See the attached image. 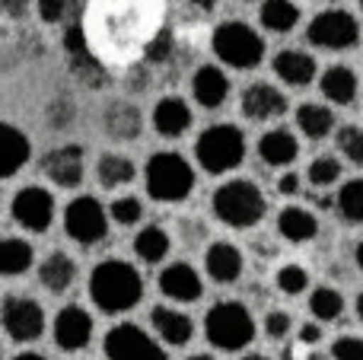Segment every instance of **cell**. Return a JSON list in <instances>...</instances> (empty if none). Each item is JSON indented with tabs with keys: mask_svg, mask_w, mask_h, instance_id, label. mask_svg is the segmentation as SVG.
Segmentation results:
<instances>
[{
	"mask_svg": "<svg viewBox=\"0 0 363 360\" xmlns=\"http://www.w3.org/2000/svg\"><path fill=\"white\" fill-rule=\"evenodd\" d=\"M338 153H345L347 163L363 166V128L357 125L338 128Z\"/></svg>",
	"mask_w": 363,
	"mask_h": 360,
	"instance_id": "cell-35",
	"label": "cell"
},
{
	"mask_svg": "<svg viewBox=\"0 0 363 360\" xmlns=\"http://www.w3.org/2000/svg\"><path fill=\"white\" fill-rule=\"evenodd\" d=\"M32 268V246L26 240H16V236H6L0 242V271L6 278H16V274H26Z\"/></svg>",
	"mask_w": 363,
	"mask_h": 360,
	"instance_id": "cell-31",
	"label": "cell"
},
{
	"mask_svg": "<svg viewBox=\"0 0 363 360\" xmlns=\"http://www.w3.org/2000/svg\"><path fill=\"white\" fill-rule=\"evenodd\" d=\"M191 96L201 108H220L226 102V96H230V77L220 67L204 64L191 77Z\"/></svg>",
	"mask_w": 363,
	"mask_h": 360,
	"instance_id": "cell-16",
	"label": "cell"
},
{
	"mask_svg": "<svg viewBox=\"0 0 363 360\" xmlns=\"http://www.w3.org/2000/svg\"><path fill=\"white\" fill-rule=\"evenodd\" d=\"M309 45L325 51H347L360 42V26L347 10H322L306 26Z\"/></svg>",
	"mask_w": 363,
	"mask_h": 360,
	"instance_id": "cell-7",
	"label": "cell"
},
{
	"mask_svg": "<svg viewBox=\"0 0 363 360\" xmlns=\"http://www.w3.org/2000/svg\"><path fill=\"white\" fill-rule=\"evenodd\" d=\"M306 179H309V185H315V189H332V185L341 179V163L335 157L313 159L306 169Z\"/></svg>",
	"mask_w": 363,
	"mask_h": 360,
	"instance_id": "cell-34",
	"label": "cell"
},
{
	"mask_svg": "<svg viewBox=\"0 0 363 360\" xmlns=\"http://www.w3.org/2000/svg\"><path fill=\"white\" fill-rule=\"evenodd\" d=\"M102 348H106L108 360H169L166 351L144 329H138L131 322H121L115 329H108Z\"/></svg>",
	"mask_w": 363,
	"mask_h": 360,
	"instance_id": "cell-9",
	"label": "cell"
},
{
	"mask_svg": "<svg viewBox=\"0 0 363 360\" xmlns=\"http://www.w3.org/2000/svg\"><path fill=\"white\" fill-rule=\"evenodd\" d=\"M204 268L207 278L217 281V284H233L242 274V252L230 242H213L204 255Z\"/></svg>",
	"mask_w": 363,
	"mask_h": 360,
	"instance_id": "cell-19",
	"label": "cell"
},
{
	"mask_svg": "<svg viewBox=\"0 0 363 360\" xmlns=\"http://www.w3.org/2000/svg\"><path fill=\"white\" fill-rule=\"evenodd\" d=\"M357 265H360V271H363V242L357 246Z\"/></svg>",
	"mask_w": 363,
	"mask_h": 360,
	"instance_id": "cell-48",
	"label": "cell"
},
{
	"mask_svg": "<svg viewBox=\"0 0 363 360\" xmlns=\"http://www.w3.org/2000/svg\"><path fill=\"white\" fill-rule=\"evenodd\" d=\"M194 157H198L201 169L211 176H223V172L236 169L245 159V134L236 125H213L204 128L194 140Z\"/></svg>",
	"mask_w": 363,
	"mask_h": 360,
	"instance_id": "cell-4",
	"label": "cell"
},
{
	"mask_svg": "<svg viewBox=\"0 0 363 360\" xmlns=\"http://www.w3.org/2000/svg\"><path fill=\"white\" fill-rule=\"evenodd\" d=\"M4 153H0V176L4 179H13L19 169L26 166V159H29V137H26L23 131H16L13 125H4Z\"/></svg>",
	"mask_w": 363,
	"mask_h": 360,
	"instance_id": "cell-25",
	"label": "cell"
},
{
	"mask_svg": "<svg viewBox=\"0 0 363 360\" xmlns=\"http://www.w3.org/2000/svg\"><path fill=\"white\" fill-rule=\"evenodd\" d=\"M245 360H264V357H245Z\"/></svg>",
	"mask_w": 363,
	"mask_h": 360,
	"instance_id": "cell-51",
	"label": "cell"
},
{
	"mask_svg": "<svg viewBox=\"0 0 363 360\" xmlns=\"http://www.w3.org/2000/svg\"><path fill=\"white\" fill-rule=\"evenodd\" d=\"M309 310H313V316L322 319V322H335V319L345 313V297H341L338 291H332V287H319V291H313V297H309Z\"/></svg>",
	"mask_w": 363,
	"mask_h": 360,
	"instance_id": "cell-32",
	"label": "cell"
},
{
	"mask_svg": "<svg viewBox=\"0 0 363 360\" xmlns=\"http://www.w3.org/2000/svg\"><path fill=\"white\" fill-rule=\"evenodd\" d=\"M287 112V96L271 83H249L242 89V115L249 121H271Z\"/></svg>",
	"mask_w": 363,
	"mask_h": 360,
	"instance_id": "cell-14",
	"label": "cell"
},
{
	"mask_svg": "<svg viewBox=\"0 0 363 360\" xmlns=\"http://www.w3.org/2000/svg\"><path fill=\"white\" fill-rule=\"evenodd\" d=\"M296 128L306 134L309 140H322L332 134L335 128V115L328 106H319V102H303L296 108Z\"/></svg>",
	"mask_w": 363,
	"mask_h": 360,
	"instance_id": "cell-27",
	"label": "cell"
},
{
	"mask_svg": "<svg viewBox=\"0 0 363 360\" xmlns=\"http://www.w3.org/2000/svg\"><path fill=\"white\" fill-rule=\"evenodd\" d=\"M67 118H70V108H67V102H51V108H48V121L51 125H57V128H64L67 125Z\"/></svg>",
	"mask_w": 363,
	"mask_h": 360,
	"instance_id": "cell-42",
	"label": "cell"
},
{
	"mask_svg": "<svg viewBox=\"0 0 363 360\" xmlns=\"http://www.w3.org/2000/svg\"><path fill=\"white\" fill-rule=\"evenodd\" d=\"M274 281H277V291H281V293H290V297H296V293L306 291L309 271L303 265H284L281 271L274 274Z\"/></svg>",
	"mask_w": 363,
	"mask_h": 360,
	"instance_id": "cell-36",
	"label": "cell"
},
{
	"mask_svg": "<svg viewBox=\"0 0 363 360\" xmlns=\"http://www.w3.org/2000/svg\"><path fill=\"white\" fill-rule=\"evenodd\" d=\"M277 191H281V195H296V191H300V176H296V172H287V176H281V182H277Z\"/></svg>",
	"mask_w": 363,
	"mask_h": 360,
	"instance_id": "cell-43",
	"label": "cell"
},
{
	"mask_svg": "<svg viewBox=\"0 0 363 360\" xmlns=\"http://www.w3.org/2000/svg\"><path fill=\"white\" fill-rule=\"evenodd\" d=\"M160 291L176 303H194L204 293V281L188 261H172L163 274H160Z\"/></svg>",
	"mask_w": 363,
	"mask_h": 360,
	"instance_id": "cell-15",
	"label": "cell"
},
{
	"mask_svg": "<svg viewBox=\"0 0 363 360\" xmlns=\"http://www.w3.org/2000/svg\"><path fill=\"white\" fill-rule=\"evenodd\" d=\"M4 332L10 335V342H16V344L38 342L45 332L42 306L29 297H6L4 300Z\"/></svg>",
	"mask_w": 363,
	"mask_h": 360,
	"instance_id": "cell-11",
	"label": "cell"
},
{
	"mask_svg": "<svg viewBox=\"0 0 363 360\" xmlns=\"http://www.w3.org/2000/svg\"><path fill=\"white\" fill-rule=\"evenodd\" d=\"M264 210H268V204H264L262 189L249 179H230L213 191V214L220 223L233 230H249L262 223Z\"/></svg>",
	"mask_w": 363,
	"mask_h": 360,
	"instance_id": "cell-2",
	"label": "cell"
},
{
	"mask_svg": "<svg viewBox=\"0 0 363 360\" xmlns=\"http://www.w3.org/2000/svg\"><path fill=\"white\" fill-rule=\"evenodd\" d=\"M262 26L268 32H294V26L300 23V6L294 0H264L262 13H258Z\"/></svg>",
	"mask_w": 363,
	"mask_h": 360,
	"instance_id": "cell-28",
	"label": "cell"
},
{
	"mask_svg": "<svg viewBox=\"0 0 363 360\" xmlns=\"http://www.w3.org/2000/svg\"><path fill=\"white\" fill-rule=\"evenodd\" d=\"M38 281H42V287L48 293L70 291L77 281V261L64 252H51L48 259L42 261V268H38Z\"/></svg>",
	"mask_w": 363,
	"mask_h": 360,
	"instance_id": "cell-23",
	"label": "cell"
},
{
	"mask_svg": "<svg viewBox=\"0 0 363 360\" xmlns=\"http://www.w3.org/2000/svg\"><path fill=\"white\" fill-rule=\"evenodd\" d=\"M322 96H325L328 102H335V106H351L354 99H357V74H354L351 67H345V64H338V67H328L325 74H322Z\"/></svg>",
	"mask_w": 363,
	"mask_h": 360,
	"instance_id": "cell-24",
	"label": "cell"
},
{
	"mask_svg": "<svg viewBox=\"0 0 363 360\" xmlns=\"http://www.w3.org/2000/svg\"><path fill=\"white\" fill-rule=\"evenodd\" d=\"M360 6H363V0H360Z\"/></svg>",
	"mask_w": 363,
	"mask_h": 360,
	"instance_id": "cell-52",
	"label": "cell"
},
{
	"mask_svg": "<svg viewBox=\"0 0 363 360\" xmlns=\"http://www.w3.org/2000/svg\"><path fill=\"white\" fill-rule=\"evenodd\" d=\"M134 163L121 153H106V157L96 163V176H99L102 189H121V185H131L134 182Z\"/></svg>",
	"mask_w": 363,
	"mask_h": 360,
	"instance_id": "cell-29",
	"label": "cell"
},
{
	"mask_svg": "<svg viewBox=\"0 0 363 360\" xmlns=\"http://www.w3.org/2000/svg\"><path fill=\"white\" fill-rule=\"evenodd\" d=\"M357 316L363 319V293H360V297H357Z\"/></svg>",
	"mask_w": 363,
	"mask_h": 360,
	"instance_id": "cell-49",
	"label": "cell"
},
{
	"mask_svg": "<svg viewBox=\"0 0 363 360\" xmlns=\"http://www.w3.org/2000/svg\"><path fill=\"white\" fill-rule=\"evenodd\" d=\"M64 230L80 246H96L108 236V217L93 195H80L64 208Z\"/></svg>",
	"mask_w": 363,
	"mask_h": 360,
	"instance_id": "cell-8",
	"label": "cell"
},
{
	"mask_svg": "<svg viewBox=\"0 0 363 360\" xmlns=\"http://www.w3.org/2000/svg\"><path fill=\"white\" fill-rule=\"evenodd\" d=\"M83 150L77 144L57 147V150H48L42 159V172L45 179L57 185V189H77L83 182Z\"/></svg>",
	"mask_w": 363,
	"mask_h": 360,
	"instance_id": "cell-12",
	"label": "cell"
},
{
	"mask_svg": "<svg viewBox=\"0 0 363 360\" xmlns=\"http://www.w3.org/2000/svg\"><path fill=\"white\" fill-rule=\"evenodd\" d=\"M300 342H303V344L322 342V329H319V325H303V329H300Z\"/></svg>",
	"mask_w": 363,
	"mask_h": 360,
	"instance_id": "cell-44",
	"label": "cell"
},
{
	"mask_svg": "<svg viewBox=\"0 0 363 360\" xmlns=\"http://www.w3.org/2000/svg\"><path fill=\"white\" fill-rule=\"evenodd\" d=\"M67 13V0H38V16L42 23H61Z\"/></svg>",
	"mask_w": 363,
	"mask_h": 360,
	"instance_id": "cell-41",
	"label": "cell"
},
{
	"mask_svg": "<svg viewBox=\"0 0 363 360\" xmlns=\"http://www.w3.org/2000/svg\"><path fill=\"white\" fill-rule=\"evenodd\" d=\"M332 357L335 360H363V338L345 335L332 344Z\"/></svg>",
	"mask_w": 363,
	"mask_h": 360,
	"instance_id": "cell-39",
	"label": "cell"
},
{
	"mask_svg": "<svg viewBox=\"0 0 363 360\" xmlns=\"http://www.w3.org/2000/svg\"><path fill=\"white\" fill-rule=\"evenodd\" d=\"M277 230L287 242H309L319 233V220L306 208H284L277 217Z\"/></svg>",
	"mask_w": 363,
	"mask_h": 360,
	"instance_id": "cell-26",
	"label": "cell"
},
{
	"mask_svg": "<svg viewBox=\"0 0 363 360\" xmlns=\"http://www.w3.org/2000/svg\"><path fill=\"white\" fill-rule=\"evenodd\" d=\"M264 332H268V338L281 342V338L290 332V316H287V313H281V310L268 313V319H264Z\"/></svg>",
	"mask_w": 363,
	"mask_h": 360,
	"instance_id": "cell-40",
	"label": "cell"
},
{
	"mask_svg": "<svg viewBox=\"0 0 363 360\" xmlns=\"http://www.w3.org/2000/svg\"><path fill=\"white\" fill-rule=\"evenodd\" d=\"M13 360H45V357L42 354H16Z\"/></svg>",
	"mask_w": 363,
	"mask_h": 360,
	"instance_id": "cell-47",
	"label": "cell"
},
{
	"mask_svg": "<svg viewBox=\"0 0 363 360\" xmlns=\"http://www.w3.org/2000/svg\"><path fill=\"white\" fill-rule=\"evenodd\" d=\"M140 217H144V204H140L134 195L115 198V201H112V220L121 223V227H134Z\"/></svg>",
	"mask_w": 363,
	"mask_h": 360,
	"instance_id": "cell-37",
	"label": "cell"
},
{
	"mask_svg": "<svg viewBox=\"0 0 363 360\" xmlns=\"http://www.w3.org/2000/svg\"><path fill=\"white\" fill-rule=\"evenodd\" d=\"M204 335L220 351H242L255 338V319L242 303H217L204 316Z\"/></svg>",
	"mask_w": 363,
	"mask_h": 360,
	"instance_id": "cell-5",
	"label": "cell"
},
{
	"mask_svg": "<svg viewBox=\"0 0 363 360\" xmlns=\"http://www.w3.org/2000/svg\"><path fill=\"white\" fill-rule=\"evenodd\" d=\"M153 128L163 137H182L191 128V108L182 96H163L153 108Z\"/></svg>",
	"mask_w": 363,
	"mask_h": 360,
	"instance_id": "cell-17",
	"label": "cell"
},
{
	"mask_svg": "<svg viewBox=\"0 0 363 360\" xmlns=\"http://www.w3.org/2000/svg\"><path fill=\"white\" fill-rule=\"evenodd\" d=\"M338 210L345 220L351 223H363V179H354V182H345L338 191Z\"/></svg>",
	"mask_w": 363,
	"mask_h": 360,
	"instance_id": "cell-33",
	"label": "cell"
},
{
	"mask_svg": "<svg viewBox=\"0 0 363 360\" xmlns=\"http://www.w3.org/2000/svg\"><path fill=\"white\" fill-rule=\"evenodd\" d=\"M26 4H29V0H4L6 16H23V13H26Z\"/></svg>",
	"mask_w": 363,
	"mask_h": 360,
	"instance_id": "cell-45",
	"label": "cell"
},
{
	"mask_svg": "<svg viewBox=\"0 0 363 360\" xmlns=\"http://www.w3.org/2000/svg\"><path fill=\"white\" fill-rule=\"evenodd\" d=\"M144 182H147V195L160 204H176L185 201L194 189V169L188 166L185 157L179 153H153L144 166Z\"/></svg>",
	"mask_w": 363,
	"mask_h": 360,
	"instance_id": "cell-3",
	"label": "cell"
},
{
	"mask_svg": "<svg viewBox=\"0 0 363 360\" xmlns=\"http://www.w3.org/2000/svg\"><path fill=\"white\" fill-rule=\"evenodd\" d=\"M258 157L264 159V166H274V169L290 166L300 157V140L290 131H284V128H274V131H268L258 140Z\"/></svg>",
	"mask_w": 363,
	"mask_h": 360,
	"instance_id": "cell-22",
	"label": "cell"
},
{
	"mask_svg": "<svg viewBox=\"0 0 363 360\" xmlns=\"http://www.w3.org/2000/svg\"><path fill=\"white\" fill-rule=\"evenodd\" d=\"M211 48L220 61L230 64V67H236V70L258 67L262 57H264L262 35H258L249 23H239V19H233V23H220L217 29H213Z\"/></svg>",
	"mask_w": 363,
	"mask_h": 360,
	"instance_id": "cell-6",
	"label": "cell"
},
{
	"mask_svg": "<svg viewBox=\"0 0 363 360\" xmlns=\"http://www.w3.org/2000/svg\"><path fill=\"white\" fill-rule=\"evenodd\" d=\"M191 6H194V10H201V13H213L217 0H191Z\"/></svg>",
	"mask_w": 363,
	"mask_h": 360,
	"instance_id": "cell-46",
	"label": "cell"
},
{
	"mask_svg": "<svg viewBox=\"0 0 363 360\" xmlns=\"http://www.w3.org/2000/svg\"><path fill=\"white\" fill-rule=\"evenodd\" d=\"M93 342V316L80 306H64L55 316V344L61 351H83Z\"/></svg>",
	"mask_w": 363,
	"mask_h": 360,
	"instance_id": "cell-13",
	"label": "cell"
},
{
	"mask_svg": "<svg viewBox=\"0 0 363 360\" xmlns=\"http://www.w3.org/2000/svg\"><path fill=\"white\" fill-rule=\"evenodd\" d=\"M140 297H144V281H140L138 268L128 265V261H99L89 274V300L108 316L134 310L140 303Z\"/></svg>",
	"mask_w": 363,
	"mask_h": 360,
	"instance_id": "cell-1",
	"label": "cell"
},
{
	"mask_svg": "<svg viewBox=\"0 0 363 360\" xmlns=\"http://www.w3.org/2000/svg\"><path fill=\"white\" fill-rule=\"evenodd\" d=\"M13 220L23 230H32V233H45L55 220V198H51L48 189L42 185H26L13 195Z\"/></svg>",
	"mask_w": 363,
	"mask_h": 360,
	"instance_id": "cell-10",
	"label": "cell"
},
{
	"mask_svg": "<svg viewBox=\"0 0 363 360\" xmlns=\"http://www.w3.org/2000/svg\"><path fill=\"white\" fill-rule=\"evenodd\" d=\"M150 325H153V332H157L166 344H172V348L188 344V342H191V335H194V322L185 316V313L172 310V306H153Z\"/></svg>",
	"mask_w": 363,
	"mask_h": 360,
	"instance_id": "cell-18",
	"label": "cell"
},
{
	"mask_svg": "<svg viewBox=\"0 0 363 360\" xmlns=\"http://www.w3.org/2000/svg\"><path fill=\"white\" fill-rule=\"evenodd\" d=\"M102 131L112 140H138L140 131H144V118H140L138 106H128V102H115V106L106 108L102 115Z\"/></svg>",
	"mask_w": 363,
	"mask_h": 360,
	"instance_id": "cell-20",
	"label": "cell"
},
{
	"mask_svg": "<svg viewBox=\"0 0 363 360\" xmlns=\"http://www.w3.org/2000/svg\"><path fill=\"white\" fill-rule=\"evenodd\" d=\"M172 57V32L169 29H160L157 35L147 42V61L150 64H163Z\"/></svg>",
	"mask_w": 363,
	"mask_h": 360,
	"instance_id": "cell-38",
	"label": "cell"
},
{
	"mask_svg": "<svg viewBox=\"0 0 363 360\" xmlns=\"http://www.w3.org/2000/svg\"><path fill=\"white\" fill-rule=\"evenodd\" d=\"M169 233L160 227H147L140 230L138 236H134V255H138L140 261H147V265H157V261H163L166 255H169Z\"/></svg>",
	"mask_w": 363,
	"mask_h": 360,
	"instance_id": "cell-30",
	"label": "cell"
},
{
	"mask_svg": "<svg viewBox=\"0 0 363 360\" xmlns=\"http://www.w3.org/2000/svg\"><path fill=\"white\" fill-rule=\"evenodd\" d=\"M315 57L300 48H287L274 57V74L281 77L287 86H309L315 80Z\"/></svg>",
	"mask_w": 363,
	"mask_h": 360,
	"instance_id": "cell-21",
	"label": "cell"
},
{
	"mask_svg": "<svg viewBox=\"0 0 363 360\" xmlns=\"http://www.w3.org/2000/svg\"><path fill=\"white\" fill-rule=\"evenodd\" d=\"M188 360H213V357H207V354H194V357H188Z\"/></svg>",
	"mask_w": 363,
	"mask_h": 360,
	"instance_id": "cell-50",
	"label": "cell"
}]
</instances>
